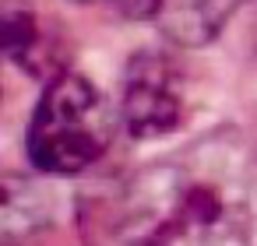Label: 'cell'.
Segmentation results:
<instances>
[{"label":"cell","instance_id":"obj_1","mask_svg":"<svg viewBox=\"0 0 257 246\" xmlns=\"http://www.w3.org/2000/svg\"><path fill=\"white\" fill-rule=\"evenodd\" d=\"M116 246H257V155L208 134L141 169L120 204Z\"/></svg>","mask_w":257,"mask_h":246},{"label":"cell","instance_id":"obj_2","mask_svg":"<svg viewBox=\"0 0 257 246\" xmlns=\"http://www.w3.org/2000/svg\"><path fill=\"white\" fill-rule=\"evenodd\" d=\"M116 134V113L81 74L46 81L29 123V158L43 172H81L106 155Z\"/></svg>","mask_w":257,"mask_h":246},{"label":"cell","instance_id":"obj_3","mask_svg":"<svg viewBox=\"0 0 257 246\" xmlns=\"http://www.w3.org/2000/svg\"><path fill=\"white\" fill-rule=\"evenodd\" d=\"M180 116H183V85L176 64L159 50L138 53L123 71V92H120L123 127L141 141H155L166 137L180 123Z\"/></svg>","mask_w":257,"mask_h":246},{"label":"cell","instance_id":"obj_4","mask_svg":"<svg viewBox=\"0 0 257 246\" xmlns=\"http://www.w3.org/2000/svg\"><path fill=\"white\" fill-rule=\"evenodd\" d=\"M243 0H162L159 29L180 46H204L232 22Z\"/></svg>","mask_w":257,"mask_h":246},{"label":"cell","instance_id":"obj_5","mask_svg":"<svg viewBox=\"0 0 257 246\" xmlns=\"http://www.w3.org/2000/svg\"><path fill=\"white\" fill-rule=\"evenodd\" d=\"M0 218H4V242L15 246V242L39 232V225L46 221V200L32 183H22L18 176H8Z\"/></svg>","mask_w":257,"mask_h":246},{"label":"cell","instance_id":"obj_6","mask_svg":"<svg viewBox=\"0 0 257 246\" xmlns=\"http://www.w3.org/2000/svg\"><path fill=\"white\" fill-rule=\"evenodd\" d=\"M99 4H109L123 18H155L162 11V0H99Z\"/></svg>","mask_w":257,"mask_h":246},{"label":"cell","instance_id":"obj_7","mask_svg":"<svg viewBox=\"0 0 257 246\" xmlns=\"http://www.w3.org/2000/svg\"><path fill=\"white\" fill-rule=\"evenodd\" d=\"M78 4H99V0H78Z\"/></svg>","mask_w":257,"mask_h":246}]
</instances>
